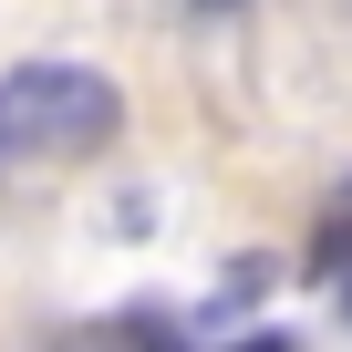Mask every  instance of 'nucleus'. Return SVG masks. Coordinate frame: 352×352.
<instances>
[{"mask_svg": "<svg viewBox=\"0 0 352 352\" xmlns=\"http://www.w3.org/2000/svg\"><path fill=\"white\" fill-rule=\"evenodd\" d=\"M124 124V94L94 63H21L0 83V145L11 155H104Z\"/></svg>", "mask_w": 352, "mask_h": 352, "instance_id": "obj_1", "label": "nucleus"}, {"mask_svg": "<svg viewBox=\"0 0 352 352\" xmlns=\"http://www.w3.org/2000/svg\"><path fill=\"white\" fill-rule=\"evenodd\" d=\"M73 352H187V331H176L166 311H114V321L73 331Z\"/></svg>", "mask_w": 352, "mask_h": 352, "instance_id": "obj_2", "label": "nucleus"}, {"mask_svg": "<svg viewBox=\"0 0 352 352\" xmlns=\"http://www.w3.org/2000/svg\"><path fill=\"white\" fill-rule=\"evenodd\" d=\"M270 280H280V259H259V249H249V259H228V270H218V300H208V321H239V311H259V300H270Z\"/></svg>", "mask_w": 352, "mask_h": 352, "instance_id": "obj_3", "label": "nucleus"}, {"mask_svg": "<svg viewBox=\"0 0 352 352\" xmlns=\"http://www.w3.org/2000/svg\"><path fill=\"white\" fill-rule=\"evenodd\" d=\"M331 270H352V187H342L331 218L311 228V280H331Z\"/></svg>", "mask_w": 352, "mask_h": 352, "instance_id": "obj_4", "label": "nucleus"}, {"mask_svg": "<svg viewBox=\"0 0 352 352\" xmlns=\"http://www.w3.org/2000/svg\"><path fill=\"white\" fill-rule=\"evenodd\" d=\"M218 352H300L290 331H239V342H218Z\"/></svg>", "mask_w": 352, "mask_h": 352, "instance_id": "obj_5", "label": "nucleus"}, {"mask_svg": "<svg viewBox=\"0 0 352 352\" xmlns=\"http://www.w3.org/2000/svg\"><path fill=\"white\" fill-rule=\"evenodd\" d=\"M197 11H239V0H197Z\"/></svg>", "mask_w": 352, "mask_h": 352, "instance_id": "obj_6", "label": "nucleus"}, {"mask_svg": "<svg viewBox=\"0 0 352 352\" xmlns=\"http://www.w3.org/2000/svg\"><path fill=\"white\" fill-rule=\"evenodd\" d=\"M342 311H352V290H342Z\"/></svg>", "mask_w": 352, "mask_h": 352, "instance_id": "obj_7", "label": "nucleus"}]
</instances>
